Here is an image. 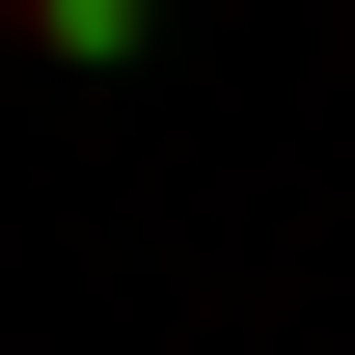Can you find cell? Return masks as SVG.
Instances as JSON below:
<instances>
[{
	"mask_svg": "<svg viewBox=\"0 0 355 355\" xmlns=\"http://www.w3.org/2000/svg\"><path fill=\"white\" fill-rule=\"evenodd\" d=\"M0 55H55V83H137V55H164V0H0Z\"/></svg>",
	"mask_w": 355,
	"mask_h": 355,
	"instance_id": "6da1fadb",
	"label": "cell"
}]
</instances>
